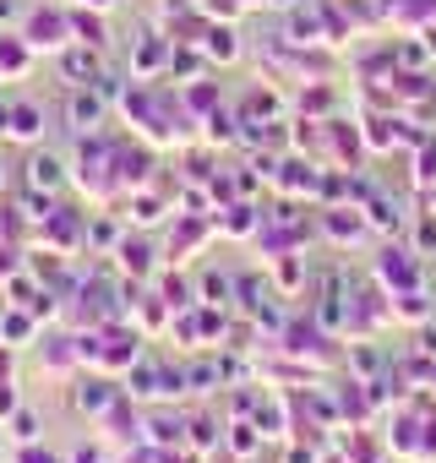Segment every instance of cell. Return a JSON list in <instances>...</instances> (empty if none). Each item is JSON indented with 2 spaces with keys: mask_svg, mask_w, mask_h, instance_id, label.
<instances>
[{
  "mask_svg": "<svg viewBox=\"0 0 436 463\" xmlns=\"http://www.w3.org/2000/svg\"><path fill=\"white\" fill-rule=\"evenodd\" d=\"M23 39L33 44V55H39V50L61 55L66 44H77V33H71V12H61V6H39V12H28V17H23Z\"/></svg>",
  "mask_w": 436,
  "mask_h": 463,
  "instance_id": "1",
  "label": "cell"
},
{
  "mask_svg": "<svg viewBox=\"0 0 436 463\" xmlns=\"http://www.w3.org/2000/svg\"><path fill=\"white\" fill-rule=\"evenodd\" d=\"M137 360H142L137 327L126 333L120 322H104V327H99V360H93V371H131Z\"/></svg>",
  "mask_w": 436,
  "mask_h": 463,
  "instance_id": "2",
  "label": "cell"
},
{
  "mask_svg": "<svg viewBox=\"0 0 436 463\" xmlns=\"http://www.w3.org/2000/svg\"><path fill=\"white\" fill-rule=\"evenodd\" d=\"M104 109H109V99L88 82V88H71L66 93V126L77 131V137H93L99 126H104Z\"/></svg>",
  "mask_w": 436,
  "mask_h": 463,
  "instance_id": "3",
  "label": "cell"
},
{
  "mask_svg": "<svg viewBox=\"0 0 436 463\" xmlns=\"http://www.w3.org/2000/svg\"><path fill=\"white\" fill-rule=\"evenodd\" d=\"M99 71H104V50H93V44H66L61 50L66 88H88V82H99Z\"/></svg>",
  "mask_w": 436,
  "mask_h": 463,
  "instance_id": "4",
  "label": "cell"
},
{
  "mask_svg": "<svg viewBox=\"0 0 436 463\" xmlns=\"http://www.w3.org/2000/svg\"><path fill=\"white\" fill-rule=\"evenodd\" d=\"M39 229H44V241H50V246H61V251H71V246H88V218H82L77 207H55V213H50Z\"/></svg>",
  "mask_w": 436,
  "mask_h": 463,
  "instance_id": "5",
  "label": "cell"
},
{
  "mask_svg": "<svg viewBox=\"0 0 436 463\" xmlns=\"http://www.w3.org/2000/svg\"><path fill=\"white\" fill-rule=\"evenodd\" d=\"M115 398H120V387H115V382H104V376H77V387H71L77 414H104Z\"/></svg>",
  "mask_w": 436,
  "mask_h": 463,
  "instance_id": "6",
  "label": "cell"
},
{
  "mask_svg": "<svg viewBox=\"0 0 436 463\" xmlns=\"http://www.w3.org/2000/svg\"><path fill=\"white\" fill-rule=\"evenodd\" d=\"M23 169H28L23 185H33V191H61V185H66V164H61L55 153H28Z\"/></svg>",
  "mask_w": 436,
  "mask_h": 463,
  "instance_id": "7",
  "label": "cell"
},
{
  "mask_svg": "<svg viewBox=\"0 0 436 463\" xmlns=\"http://www.w3.org/2000/svg\"><path fill=\"white\" fill-rule=\"evenodd\" d=\"M33 333H39V317H33V311H23V306L0 311V344H6V349H28Z\"/></svg>",
  "mask_w": 436,
  "mask_h": 463,
  "instance_id": "8",
  "label": "cell"
},
{
  "mask_svg": "<svg viewBox=\"0 0 436 463\" xmlns=\"http://www.w3.org/2000/svg\"><path fill=\"white\" fill-rule=\"evenodd\" d=\"M169 55H175V50H169V39L147 33V39L137 44V55H131V77H137V82H147V77H153L158 66H169Z\"/></svg>",
  "mask_w": 436,
  "mask_h": 463,
  "instance_id": "9",
  "label": "cell"
},
{
  "mask_svg": "<svg viewBox=\"0 0 436 463\" xmlns=\"http://www.w3.org/2000/svg\"><path fill=\"white\" fill-rule=\"evenodd\" d=\"M66 12H71V33H77V44H93V50L109 44V28H104L99 12H88V6H66Z\"/></svg>",
  "mask_w": 436,
  "mask_h": 463,
  "instance_id": "10",
  "label": "cell"
},
{
  "mask_svg": "<svg viewBox=\"0 0 436 463\" xmlns=\"http://www.w3.org/2000/svg\"><path fill=\"white\" fill-rule=\"evenodd\" d=\"M33 71V44L28 39H0V77H28Z\"/></svg>",
  "mask_w": 436,
  "mask_h": 463,
  "instance_id": "11",
  "label": "cell"
},
{
  "mask_svg": "<svg viewBox=\"0 0 436 463\" xmlns=\"http://www.w3.org/2000/svg\"><path fill=\"white\" fill-rule=\"evenodd\" d=\"M12 137H17V142H39V137H44V104L23 99V104L12 109Z\"/></svg>",
  "mask_w": 436,
  "mask_h": 463,
  "instance_id": "12",
  "label": "cell"
},
{
  "mask_svg": "<svg viewBox=\"0 0 436 463\" xmlns=\"http://www.w3.org/2000/svg\"><path fill=\"white\" fill-rule=\"evenodd\" d=\"M115 257H120V268H126V273H131L137 284H142V279L153 273V246H147V241H131V235H126V241L115 246Z\"/></svg>",
  "mask_w": 436,
  "mask_h": 463,
  "instance_id": "13",
  "label": "cell"
},
{
  "mask_svg": "<svg viewBox=\"0 0 436 463\" xmlns=\"http://www.w3.org/2000/svg\"><path fill=\"white\" fill-rule=\"evenodd\" d=\"M196 44H202V55H207V61H235V55H241V44H235V33H230V28H202V39H196Z\"/></svg>",
  "mask_w": 436,
  "mask_h": 463,
  "instance_id": "14",
  "label": "cell"
},
{
  "mask_svg": "<svg viewBox=\"0 0 436 463\" xmlns=\"http://www.w3.org/2000/svg\"><path fill=\"white\" fill-rule=\"evenodd\" d=\"M202 61H207V55H196V50H175V55H169V77H175V82H180V77L196 82V77H202Z\"/></svg>",
  "mask_w": 436,
  "mask_h": 463,
  "instance_id": "15",
  "label": "cell"
},
{
  "mask_svg": "<svg viewBox=\"0 0 436 463\" xmlns=\"http://www.w3.org/2000/svg\"><path fill=\"white\" fill-rule=\"evenodd\" d=\"M131 223H158L164 218V202L158 196H147V191H131V213H126Z\"/></svg>",
  "mask_w": 436,
  "mask_h": 463,
  "instance_id": "16",
  "label": "cell"
},
{
  "mask_svg": "<svg viewBox=\"0 0 436 463\" xmlns=\"http://www.w3.org/2000/svg\"><path fill=\"white\" fill-rule=\"evenodd\" d=\"M158 295H164V306H169V311H191V284H185V279H164V284H158Z\"/></svg>",
  "mask_w": 436,
  "mask_h": 463,
  "instance_id": "17",
  "label": "cell"
},
{
  "mask_svg": "<svg viewBox=\"0 0 436 463\" xmlns=\"http://www.w3.org/2000/svg\"><path fill=\"white\" fill-rule=\"evenodd\" d=\"M88 241L93 246H120V229L109 218H88Z\"/></svg>",
  "mask_w": 436,
  "mask_h": 463,
  "instance_id": "18",
  "label": "cell"
},
{
  "mask_svg": "<svg viewBox=\"0 0 436 463\" xmlns=\"http://www.w3.org/2000/svg\"><path fill=\"white\" fill-rule=\"evenodd\" d=\"M12 436H17V441H39V414H33V409H17V414H12Z\"/></svg>",
  "mask_w": 436,
  "mask_h": 463,
  "instance_id": "19",
  "label": "cell"
},
{
  "mask_svg": "<svg viewBox=\"0 0 436 463\" xmlns=\"http://www.w3.org/2000/svg\"><path fill=\"white\" fill-rule=\"evenodd\" d=\"M12 463H66V458H61V452H50V447H39V441H23V452H17Z\"/></svg>",
  "mask_w": 436,
  "mask_h": 463,
  "instance_id": "20",
  "label": "cell"
},
{
  "mask_svg": "<svg viewBox=\"0 0 436 463\" xmlns=\"http://www.w3.org/2000/svg\"><path fill=\"white\" fill-rule=\"evenodd\" d=\"M147 430H153V441H158V447H169V441H180V420H169V414H158V420H153Z\"/></svg>",
  "mask_w": 436,
  "mask_h": 463,
  "instance_id": "21",
  "label": "cell"
},
{
  "mask_svg": "<svg viewBox=\"0 0 436 463\" xmlns=\"http://www.w3.org/2000/svg\"><path fill=\"white\" fill-rule=\"evenodd\" d=\"M23 273V257H17V246H0V279H17Z\"/></svg>",
  "mask_w": 436,
  "mask_h": 463,
  "instance_id": "22",
  "label": "cell"
},
{
  "mask_svg": "<svg viewBox=\"0 0 436 463\" xmlns=\"http://www.w3.org/2000/svg\"><path fill=\"white\" fill-rule=\"evenodd\" d=\"M0 414H17V382L0 376Z\"/></svg>",
  "mask_w": 436,
  "mask_h": 463,
  "instance_id": "23",
  "label": "cell"
},
{
  "mask_svg": "<svg viewBox=\"0 0 436 463\" xmlns=\"http://www.w3.org/2000/svg\"><path fill=\"white\" fill-rule=\"evenodd\" d=\"M191 441L207 447V441H213V420H191Z\"/></svg>",
  "mask_w": 436,
  "mask_h": 463,
  "instance_id": "24",
  "label": "cell"
},
{
  "mask_svg": "<svg viewBox=\"0 0 436 463\" xmlns=\"http://www.w3.org/2000/svg\"><path fill=\"white\" fill-rule=\"evenodd\" d=\"M230 441H235V452H251V447H257V436H251V425H235V436H230Z\"/></svg>",
  "mask_w": 436,
  "mask_h": 463,
  "instance_id": "25",
  "label": "cell"
},
{
  "mask_svg": "<svg viewBox=\"0 0 436 463\" xmlns=\"http://www.w3.org/2000/svg\"><path fill=\"white\" fill-rule=\"evenodd\" d=\"M66 463H104V452H99V447H77Z\"/></svg>",
  "mask_w": 436,
  "mask_h": 463,
  "instance_id": "26",
  "label": "cell"
},
{
  "mask_svg": "<svg viewBox=\"0 0 436 463\" xmlns=\"http://www.w3.org/2000/svg\"><path fill=\"white\" fill-rule=\"evenodd\" d=\"M12 109H17V104H6V99H0V137H12Z\"/></svg>",
  "mask_w": 436,
  "mask_h": 463,
  "instance_id": "27",
  "label": "cell"
},
{
  "mask_svg": "<svg viewBox=\"0 0 436 463\" xmlns=\"http://www.w3.org/2000/svg\"><path fill=\"white\" fill-rule=\"evenodd\" d=\"M17 17V6H12V0H0V23H12Z\"/></svg>",
  "mask_w": 436,
  "mask_h": 463,
  "instance_id": "28",
  "label": "cell"
},
{
  "mask_svg": "<svg viewBox=\"0 0 436 463\" xmlns=\"http://www.w3.org/2000/svg\"><path fill=\"white\" fill-rule=\"evenodd\" d=\"M82 6H93V12H109V6H115V0H82Z\"/></svg>",
  "mask_w": 436,
  "mask_h": 463,
  "instance_id": "29",
  "label": "cell"
}]
</instances>
